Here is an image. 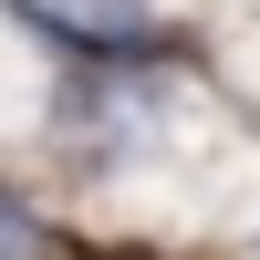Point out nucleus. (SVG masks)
<instances>
[{"label":"nucleus","instance_id":"1","mask_svg":"<svg viewBox=\"0 0 260 260\" xmlns=\"http://www.w3.org/2000/svg\"><path fill=\"white\" fill-rule=\"evenodd\" d=\"M31 31H62V52H104V62H125V52H156V11L146 0H11Z\"/></svg>","mask_w":260,"mask_h":260}]
</instances>
